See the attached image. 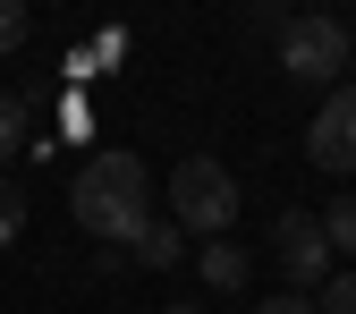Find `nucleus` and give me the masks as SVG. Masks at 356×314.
<instances>
[{
	"instance_id": "1",
	"label": "nucleus",
	"mask_w": 356,
	"mask_h": 314,
	"mask_svg": "<svg viewBox=\"0 0 356 314\" xmlns=\"http://www.w3.org/2000/svg\"><path fill=\"white\" fill-rule=\"evenodd\" d=\"M68 212H76V230L102 238L111 255H119V246L136 255V238L161 221V212H153V170H145L136 153H94V162L76 170V187H68Z\"/></svg>"
},
{
	"instance_id": "2",
	"label": "nucleus",
	"mask_w": 356,
	"mask_h": 314,
	"mask_svg": "<svg viewBox=\"0 0 356 314\" xmlns=\"http://www.w3.org/2000/svg\"><path fill=\"white\" fill-rule=\"evenodd\" d=\"M238 178L229 170H220L212 153H187V162H178L170 170V221H178V230H187V238H229V221H238Z\"/></svg>"
},
{
	"instance_id": "3",
	"label": "nucleus",
	"mask_w": 356,
	"mask_h": 314,
	"mask_svg": "<svg viewBox=\"0 0 356 314\" xmlns=\"http://www.w3.org/2000/svg\"><path fill=\"white\" fill-rule=\"evenodd\" d=\"M348 26L339 17H289V34H280V68L297 77V85H331V77H348Z\"/></svg>"
},
{
	"instance_id": "4",
	"label": "nucleus",
	"mask_w": 356,
	"mask_h": 314,
	"mask_svg": "<svg viewBox=\"0 0 356 314\" xmlns=\"http://www.w3.org/2000/svg\"><path fill=\"white\" fill-rule=\"evenodd\" d=\"M272 263L297 281V297L314 289V281H331L339 255H331V238H323V212H280V221H272Z\"/></svg>"
},
{
	"instance_id": "5",
	"label": "nucleus",
	"mask_w": 356,
	"mask_h": 314,
	"mask_svg": "<svg viewBox=\"0 0 356 314\" xmlns=\"http://www.w3.org/2000/svg\"><path fill=\"white\" fill-rule=\"evenodd\" d=\"M305 162L331 170V178L356 170V85H339V94L314 111V127H305Z\"/></svg>"
},
{
	"instance_id": "6",
	"label": "nucleus",
	"mask_w": 356,
	"mask_h": 314,
	"mask_svg": "<svg viewBox=\"0 0 356 314\" xmlns=\"http://www.w3.org/2000/svg\"><path fill=\"white\" fill-rule=\"evenodd\" d=\"M195 281H204V289H220V297H238V289H246V246L212 238V246L195 255Z\"/></svg>"
},
{
	"instance_id": "7",
	"label": "nucleus",
	"mask_w": 356,
	"mask_h": 314,
	"mask_svg": "<svg viewBox=\"0 0 356 314\" xmlns=\"http://www.w3.org/2000/svg\"><path fill=\"white\" fill-rule=\"evenodd\" d=\"M136 263L145 272H178V263H187V230H178V221H153L136 238Z\"/></svg>"
},
{
	"instance_id": "8",
	"label": "nucleus",
	"mask_w": 356,
	"mask_h": 314,
	"mask_svg": "<svg viewBox=\"0 0 356 314\" xmlns=\"http://www.w3.org/2000/svg\"><path fill=\"white\" fill-rule=\"evenodd\" d=\"M323 238H331V255H356V196L323 204Z\"/></svg>"
},
{
	"instance_id": "9",
	"label": "nucleus",
	"mask_w": 356,
	"mask_h": 314,
	"mask_svg": "<svg viewBox=\"0 0 356 314\" xmlns=\"http://www.w3.org/2000/svg\"><path fill=\"white\" fill-rule=\"evenodd\" d=\"M26 119H34V111H26V94H0V162L26 145Z\"/></svg>"
},
{
	"instance_id": "10",
	"label": "nucleus",
	"mask_w": 356,
	"mask_h": 314,
	"mask_svg": "<svg viewBox=\"0 0 356 314\" xmlns=\"http://www.w3.org/2000/svg\"><path fill=\"white\" fill-rule=\"evenodd\" d=\"M26 230V196H17V178H0V246H17Z\"/></svg>"
},
{
	"instance_id": "11",
	"label": "nucleus",
	"mask_w": 356,
	"mask_h": 314,
	"mask_svg": "<svg viewBox=\"0 0 356 314\" xmlns=\"http://www.w3.org/2000/svg\"><path fill=\"white\" fill-rule=\"evenodd\" d=\"M323 314H356V272H331L323 281Z\"/></svg>"
},
{
	"instance_id": "12",
	"label": "nucleus",
	"mask_w": 356,
	"mask_h": 314,
	"mask_svg": "<svg viewBox=\"0 0 356 314\" xmlns=\"http://www.w3.org/2000/svg\"><path fill=\"white\" fill-rule=\"evenodd\" d=\"M26 34H34V17L17 9V0H0V52H17V42H26Z\"/></svg>"
},
{
	"instance_id": "13",
	"label": "nucleus",
	"mask_w": 356,
	"mask_h": 314,
	"mask_svg": "<svg viewBox=\"0 0 356 314\" xmlns=\"http://www.w3.org/2000/svg\"><path fill=\"white\" fill-rule=\"evenodd\" d=\"M254 314H323V306H314V297H297V289H280V297H263Z\"/></svg>"
},
{
	"instance_id": "14",
	"label": "nucleus",
	"mask_w": 356,
	"mask_h": 314,
	"mask_svg": "<svg viewBox=\"0 0 356 314\" xmlns=\"http://www.w3.org/2000/svg\"><path fill=\"white\" fill-rule=\"evenodd\" d=\"M246 26H254V34H289V9H272V0H263V9H246Z\"/></svg>"
},
{
	"instance_id": "15",
	"label": "nucleus",
	"mask_w": 356,
	"mask_h": 314,
	"mask_svg": "<svg viewBox=\"0 0 356 314\" xmlns=\"http://www.w3.org/2000/svg\"><path fill=\"white\" fill-rule=\"evenodd\" d=\"M161 314H204V306H161Z\"/></svg>"
}]
</instances>
